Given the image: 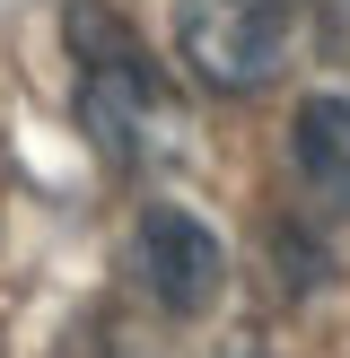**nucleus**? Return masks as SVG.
<instances>
[{"instance_id":"3","label":"nucleus","mask_w":350,"mask_h":358,"mask_svg":"<svg viewBox=\"0 0 350 358\" xmlns=\"http://www.w3.org/2000/svg\"><path fill=\"white\" fill-rule=\"evenodd\" d=\"M132 271H140V289H149V306H167V315H210L219 289H227V245L210 236L192 210L149 201L140 227H132Z\"/></svg>"},{"instance_id":"2","label":"nucleus","mask_w":350,"mask_h":358,"mask_svg":"<svg viewBox=\"0 0 350 358\" xmlns=\"http://www.w3.org/2000/svg\"><path fill=\"white\" fill-rule=\"evenodd\" d=\"M298 9L289 0H184L175 9V62L210 96H262L289 70Z\"/></svg>"},{"instance_id":"1","label":"nucleus","mask_w":350,"mask_h":358,"mask_svg":"<svg viewBox=\"0 0 350 358\" xmlns=\"http://www.w3.org/2000/svg\"><path fill=\"white\" fill-rule=\"evenodd\" d=\"M70 52H79V122L114 166H140L175 140V105H167V79H158L149 44L122 27L114 9L79 0L70 9Z\"/></svg>"},{"instance_id":"6","label":"nucleus","mask_w":350,"mask_h":358,"mask_svg":"<svg viewBox=\"0 0 350 358\" xmlns=\"http://www.w3.org/2000/svg\"><path fill=\"white\" fill-rule=\"evenodd\" d=\"M219 358H272V350H262V341H254V332H237V341H227Z\"/></svg>"},{"instance_id":"5","label":"nucleus","mask_w":350,"mask_h":358,"mask_svg":"<svg viewBox=\"0 0 350 358\" xmlns=\"http://www.w3.org/2000/svg\"><path fill=\"white\" fill-rule=\"evenodd\" d=\"M315 44L350 70V0H315Z\"/></svg>"},{"instance_id":"4","label":"nucleus","mask_w":350,"mask_h":358,"mask_svg":"<svg viewBox=\"0 0 350 358\" xmlns=\"http://www.w3.org/2000/svg\"><path fill=\"white\" fill-rule=\"evenodd\" d=\"M289 175L324 219H350V96H307L289 114Z\"/></svg>"}]
</instances>
